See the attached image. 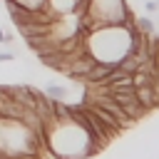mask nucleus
<instances>
[{
  "label": "nucleus",
  "mask_w": 159,
  "mask_h": 159,
  "mask_svg": "<svg viewBox=\"0 0 159 159\" xmlns=\"http://www.w3.org/2000/svg\"><path fill=\"white\" fill-rule=\"evenodd\" d=\"M87 107H89V112H92V114H94V117H97V119H99V122L107 127V132H109V134L122 132V127L117 124V119H114V117H112V114H109L104 107H99V104H94V102H87Z\"/></svg>",
  "instance_id": "2"
},
{
  "label": "nucleus",
  "mask_w": 159,
  "mask_h": 159,
  "mask_svg": "<svg viewBox=\"0 0 159 159\" xmlns=\"http://www.w3.org/2000/svg\"><path fill=\"white\" fill-rule=\"evenodd\" d=\"M0 45H5V30L0 27Z\"/></svg>",
  "instance_id": "9"
},
{
  "label": "nucleus",
  "mask_w": 159,
  "mask_h": 159,
  "mask_svg": "<svg viewBox=\"0 0 159 159\" xmlns=\"http://www.w3.org/2000/svg\"><path fill=\"white\" fill-rule=\"evenodd\" d=\"M45 7L55 17H60V15H67V12H77V0H47Z\"/></svg>",
  "instance_id": "4"
},
{
  "label": "nucleus",
  "mask_w": 159,
  "mask_h": 159,
  "mask_svg": "<svg viewBox=\"0 0 159 159\" xmlns=\"http://www.w3.org/2000/svg\"><path fill=\"white\" fill-rule=\"evenodd\" d=\"M144 10H147L149 15L159 12V0H144Z\"/></svg>",
  "instance_id": "6"
},
{
  "label": "nucleus",
  "mask_w": 159,
  "mask_h": 159,
  "mask_svg": "<svg viewBox=\"0 0 159 159\" xmlns=\"http://www.w3.org/2000/svg\"><path fill=\"white\" fill-rule=\"evenodd\" d=\"M12 60V52H0V62H10Z\"/></svg>",
  "instance_id": "8"
},
{
  "label": "nucleus",
  "mask_w": 159,
  "mask_h": 159,
  "mask_svg": "<svg viewBox=\"0 0 159 159\" xmlns=\"http://www.w3.org/2000/svg\"><path fill=\"white\" fill-rule=\"evenodd\" d=\"M10 2H17L20 7H25V10H32V12H35V10H42L47 0H10Z\"/></svg>",
  "instance_id": "5"
},
{
  "label": "nucleus",
  "mask_w": 159,
  "mask_h": 159,
  "mask_svg": "<svg viewBox=\"0 0 159 159\" xmlns=\"http://www.w3.org/2000/svg\"><path fill=\"white\" fill-rule=\"evenodd\" d=\"M134 92H137V99H139V104L147 109V112H152L159 102H157V97H154V89H152V84L147 82V84H137L134 87Z\"/></svg>",
  "instance_id": "3"
},
{
  "label": "nucleus",
  "mask_w": 159,
  "mask_h": 159,
  "mask_svg": "<svg viewBox=\"0 0 159 159\" xmlns=\"http://www.w3.org/2000/svg\"><path fill=\"white\" fill-rule=\"evenodd\" d=\"M77 12H80V25L84 35L97 27H109V25L134 27V15L127 0H84L77 7Z\"/></svg>",
  "instance_id": "1"
},
{
  "label": "nucleus",
  "mask_w": 159,
  "mask_h": 159,
  "mask_svg": "<svg viewBox=\"0 0 159 159\" xmlns=\"http://www.w3.org/2000/svg\"><path fill=\"white\" fill-rule=\"evenodd\" d=\"M149 57H152V62H154V67H157V72H159V45H154V47H152Z\"/></svg>",
  "instance_id": "7"
}]
</instances>
